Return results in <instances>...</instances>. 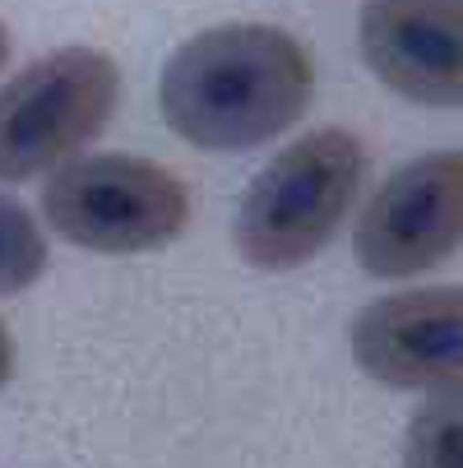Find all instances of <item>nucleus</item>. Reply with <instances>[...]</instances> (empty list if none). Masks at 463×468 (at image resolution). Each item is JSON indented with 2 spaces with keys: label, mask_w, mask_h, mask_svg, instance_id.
<instances>
[{
  "label": "nucleus",
  "mask_w": 463,
  "mask_h": 468,
  "mask_svg": "<svg viewBox=\"0 0 463 468\" xmlns=\"http://www.w3.org/2000/svg\"><path fill=\"white\" fill-rule=\"evenodd\" d=\"M315 98V60L274 24H218L163 65V121L195 149L241 154L283 135Z\"/></svg>",
  "instance_id": "obj_1"
},
{
  "label": "nucleus",
  "mask_w": 463,
  "mask_h": 468,
  "mask_svg": "<svg viewBox=\"0 0 463 468\" xmlns=\"http://www.w3.org/2000/svg\"><path fill=\"white\" fill-rule=\"evenodd\" d=\"M366 149L353 130L324 125L292 140L264 167L232 223L237 255L264 274L297 270L315 260L362 195Z\"/></svg>",
  "instance_id": "obj_2"
},
{
  "label": "nucleus",
  "mask_w": 463,
  "mask_h": 468,
  "mask_svg": "<svg viewBox=\"0 0 463 468\" xmlns=\"http://www.w3.org/2000/svg\"><path fill=\"white\" fill-rule=\"evenodd\" d=\"M56 237L98 255H140L176 241L190 223V190L135 154H89L60 163L42 186Z\"/></svg>",
  "instance_id": "obj_3"
},
{
  "label": "nucleus",
  "mask_w": 463,
  "mask_h": 468,
  "mask_svg": "<svg viewBox=\"0 0 463 468\" xmlns=\"http://www.w3.org/2000/svg\"><path fill=\"white\" fill-rule=\"evenodd\" d=\"M121 102V70L107 51L65 47L0 89V181L56 172L93 144Z\"/></svg>",
  "instance_id": "obj_4"
},
{
  "label": "nucleus",
  "mask_w": 463,
  "mask_h": 468,
  "mask_svg": "<svg viewBox=\"0 0 463 468\" xmlns=\"http://www.w3.org/2000/svg\"><path fill=\"white\" fill-rule=\"evenodd\" d=\"M463 246V154H422L389 172L366 199L353 255L371 279H408L445 264Z\"/></svg>",
  "instance_id": "obj_5"
},
{
  "label": "nucleus",
  "mask_w": 463,
  "mask_h": 468,
  "mask_svg": "<svg viewBox=\"0 0 463 468\" xmlns=\"http://www.w3.org/2000/svg\"><path fill=\"white\" fill-rule=\"evenodd\" d=\"M357 367L389 389H463V288H408L353 320Z\"/></svg>",
  "instance_id": "obj_6"
},
{
  "label": "nucleus",
  "mask_w": 463,
  "mask_h": 468,
  "mask_svg": "<svg viewBox=\"0 0 463 468\" xmlns=\"http://www.w3.org/2000/svg\"><path fill=\"white\" fill-rule=\"evenodd\" d=\"M357 42L394 93L463 107V0H366Z\"/></svg>",
  "instance_id": "obj_7"
},
{
  "label": "nucleus",
  "mask_w": 463,
  "mask_h": 468,
  "mask_svg": "<svg viewBox=\"0 0 463 468\" xmlns=\"http://www.w3.org/2000/svg\"><path fill=\"white\" fill-rule=\"evenodd\" d=\"M404 468H463V389H440L413 413Z\"/></svg>",
  "instance_id": "obj_8"
},
{
  "label": "nucleus",
  "mask_w": 463,
  "mask_h": 468,
  "mask_svg": "<svg viewBox=\"0 0 463 468\" xmlns=\"http://www.w3.org/2000/svg\"><path fill=\"white\" fill-rule=\"evenodd\" d=\"M47 270V237L19 199L0 195V297L24 292Z\"/></svg>",
  "instance_id": "obj_9"
},
{
  "label": "nucleus",
  "mask_w": 463,
  "mask_h": 468,
  "mask_svg": "<svg viewBox=\"0 0 463 468\" xmlns=\"http://www.w3.org/2000/svg\"><path fill=\"white\" fill-rule=\"evenodd\" d=\"M10 376H15V339H10L5 320H0V389L10 385Z\"/></svg>",
  "instance_id": "obj_10"
},
{
  "label": "nucleus",
  "mask_w": 463,
  "mask_h": 468,
  "mask_svg": "<svg viewBox=\"0 0 463 468\" xmlns=\"http://www.w3.org/2000/svg\"><path fill=\"white\" fill-rule=\"evenodd\" d=\"M5 65H10V28L0 24V70H5Z\"/></svg>",
  "instance_id": "obj_11"
}]
</instances>
